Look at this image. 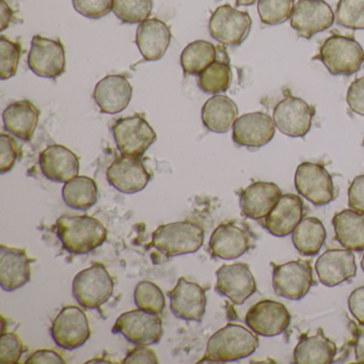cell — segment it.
I'll return each instance as SVG.
<instances>
[{"label": "cell", "instance_id": "obj_30", "mask_svg": "<svg viewBox=\"0 0 364 364\" xmlns=\"http://www.w3.org/2000/svg\"><path fill=\"white\" fill-rule=\"evenodd\" d=\"M336 238L344 248L364 250V215L353 210L338 213L332 219Z\"/></svg>", "mask_w": 364, "mask_h": 364}, {"label": "cell", "instance_id": "obj_8", "mask_svg": "<svg viewBox=\"0 0 364 364\" xmlns=\"http://www.w3.org/2000/svg\"><path fill=\"white\" fill-rule=\"evenodd\" d=\"M296 191L301 197L316 206H323L336 198L333 181L323 165L302 163L295 172Z\"/></svg>", "mask_w": 364, "mask_h": 364}, {"label": "cell", "instance_id": "obj_18", "mask_svg": "<svg viewBox=\"0 0 364 364\" xmlns=\"http://www.w3.org/2000/svg\"><path fill=\"white\" fill-rule=\"evenodd\" d=\"M276 133L274 119L264 112H250L237 118L232 139L237 146L259 149L272 141Z\"/></svg>", "mask_w": 364, "mask_h": 364}, {"label": "cell", "instance_id": "obj_41", "mask_svg": "<svg viewBox=\"0 0 364 364\" xmlns=\"http://www.w3.org/2000/svg\"><path fill=\"white\" fill-rule=\"evenodd\" d=\"M24 353L22 341L12 332L3 331L0 338V362L4 364H16Z\"/></svg>", "mask_w": 364, "mask_h": 364}, {"label": "cell", "instance_id": "obj_19", "mask_svg": "<svg viewBox=\"0 0 364 364\" xmlns=\"http://www.w3.org/2000/svg\"><path fill=\"white\" fill-rule=\"evenodd\" d=\"M170 310L176 318L201 321L205 315L206 293L197 283L178 279L176 287L169 293Z\"/></svg>", "mask_w": 364, "mask_h": 364}, {"label": "cell", "instance_id": "obj_39", "mask_svg": "<svg viewBox=\"0 0 364 364\" xmlns=\"http://www.w3.org/2000/svg\"><path fill=\"white\" fill-rule=\"evenodd\" d=\"M334 16L344 28L364 31V0H340Z\"/></svg>", "mask_w": 364, "mask_h": 364}, {"label": "cell", "instance_id": "obj_16", "mask_svg": "<svg viewBox=\"0 0 364 364\" xmlns=\"http://www.w3.org/2000/svg\"><path fill=\"white\" fill-rule=\"evenodd\" d=\"M245 323L257 336L270 338L283 333L289 328L291 314L284 304L264 299L249 309Z\"/></svg>", "mask_w": 364, "mask_h": 364}, {"label": "cell", "instance_id": "obj_17", "mask_svg": "<svg viewBox=\"0 0 364 364\" xmlns=\"http://www.w3.org/2000/svg\"><path fill=\"white\" fill-rule=\"evenodd\" d=\"M215 289L229 298L236 306H242L257 291V283L247 264L223 265L216 272Z\"/></svg>", "mask_w": 364, "mask_h": 364}, {"label": "cell", "instance_id": "obj_32", "mask_svg": "<svg viewBox=\"0 0 364 364\" xmlns=\"http://www.w3.org/2000/svg\"><path fill=\"white\" fill-rule=\"evenodd\" d=\"M291 234L296 250L306 257L316 255L327 237L323 223L316 217H308L300 221Z\"/></svg>", "mask_w": 364, "mask_h": 364}, {"label": "cell", "instance_id": "obj_9", "mask_svg": "<svg viewBox=\"0 0 364 364\" xmlns=\"http://www.w3.org/2000/svg\"><path fill=\"white\" fill-rule=\"evenodd\" d=\"M251 26L252 21L247 12L225 5L217 8L210 16L208 31L219 43L240 46L248 37Z\"/></svg>", "mask_w": 364, "mask_h": 364}, {"label": "cell", "instance_id": "obj_21", "mask_svg": "<svg viewBox=\"0 0 364 364\" xmlns=\"http://www.w3.org/2000/svg\"><path fill=\"white\" fill-rule=\"evenodd\" d=\"M250 246L248 232L233 223L218 225L208 242L210 255L223 259H238L250 249Z\"/></svg>", "mask_w": 364, "mask_h": 364}, {"label": "cell", "instance_id": "obj_14", "mask_svg": "<svg viewBox=\"0 0 364 364\" xmlns=\"http://www.w3.org/2000/svg\"><path fill=\"white\" fill-rule=\"evenodd\" d=\"M27 63L36 75L56 80L65 71V48L59 40L35 36Z\"/></svg>", "mask_w": 364, "mask_h": 364}, {"label": "cell", "instance_id": "obj_5", "mask_svg": "<svg viewBox=\"0 0 364 364\" xmlns=\"http://www.w3.org/2000/svg\"><path fill=\"white\" fill-rule=\"evenodd\" d=\"M114 285V279L105 265L95 263L76 274L72 293L82 308L99 309L112 295Z\"/></svg>", "mask_w": 364, "mask_h": 364}, {"label": "cell", "instance_id": "obj_29", "mask_svg": "<svg viewBox=\"0 0 364 364\" xmlns=\"http://www.w3.org/2000/svg\"><path fill=\"white\" fill-rule=\"evenodd\" d=\"M237 116L235 103L225 95L210 97L202 107V122L213 133L225 134L229 132L237 120Z\"/></svg>", "mask_w": 364, "mask_h": 364}, {"label": "cell", "instance_id": "obj_47", "mask_svg": "<svg viewBox=\"0 0 364 364\" xmlns=\"http://www.w3.org/2000/svg\"><path fill=\"white\" fill-rule=\"evenodd\" d=\"M348 308L360 325L364 326V285L358 287L348 298Z\"/></svg>", "mask_w": 364, "mask_h": 364}, {"label": "cell", "instance_id": "obj_33", "mask_svg": "<svg viewBox=\"0 0 364 364\" xmlns=\"http://www.w3.org/2000/svg\"><path fill=\"white\" fill-rule=\"evenodd\" d=\"M63 198L69 208L77 210H88L97 202V185L88 176H76L65 183Z\"/></svg>", "mask_w": 364, "mask_h": 364}, {"label": "cell", "instance_id": "obj_44", "mask_svg": "<svg viewBox=\"0 0 364 364\" xmlns=\"http://www.w3.org/2000/svg\"><path fill=\"white\" fill-rule=\"evenodd\" d=\"M346 102L351 112L364 117V77L351 82L347 90Z\"/></svg>", "mask_w": 364, "mask_h": 364}, {"label": "cell", "instance_id": "obj_45", "mask_svg": "<svg viewBox=\"0 0 364 364\" xmlns=\"http://www.w3.org/2000/svg\"><path fill=\"white\" fill-rule=\"evenodd\" d=\"M348 206L364 214V174L355 176L348 188Z\"/></svg>", "mask_w": 364, "mask_h": 364}, {"label": "cell", "instance_id": "obj_49", "mask_svg": "<svg viewBox=\"0 0 364 364\" xmlns=\"http://www.w3.org/2000/svg\"><path fill=\"white\" fill-rule=\"evenodd\" d=\"M14 11L7 5L5 0H1V14H0V31H4L11 22Z\"/></svg>", "mask_w": 364, "mask_h": 364}, {"label": "cell", "instance_id": "obj_51", "mask_svg": "<svg viewBox=\"0 0 364 364\" xmlns=\"http://www.w3.org/2000/svg\"><path fill=\"white\" fill-rule=\"evenodd\" d=\"M361 267H362V270H363V272H364V255H363V257H362V259H361Z\"/></svg>", "mask_w": 364, "mask_h": 364}, {"label": "cell", "instance_id": "obj_46", "mask_svg": "<svg viewBox=\"0 0 364 364\" xmlns=\"http://www.w3.org/2000/svg\"><path fill=\"white\" fill-rule=\"evenodd\" d=\"M123 363H159L156 353L152 349L146 348V346H138L137 348L133 349L127 353Z\"/></svg>", "mask_w": 364, "mask_h": 364}, {"label": "cell", "instance_id": "obj_34", "mask_svg": "<svg viewBox=\"0 0 364 364\" xmlns=\"http://www.w3.org/2000/svg\"><path fill=\"white\" fill-rule=\"evenodd\" d=\"M217 58V48L210 42L198 40L188 44L181 55L183 71L188 75H200Z\"/></svg>", "mask_w": 364, "mask_h": 364}, {"label": "cell", "instance_id": "obj_12", "mask_svg": "<svg viewBox=\"0 0 364 364\" xmlns=\"http://www.w3.org/2000/svg\"><path fill=\"white\" fill-rule=\"evenodd\" d=\"M313 284V269L310 262L291 261L274 265L272 287L274 293L289 300H300L309 293Z\"/></svg>", "mask_w": 364, "mask_h": 364}, {"label": "cell", "instance_id": "obj_37", "mask_svg": "<svg viewBox=\"0 0 364 364\" xmlns=\"http://www.w3.org/2000/svg\"><path fill=\"white\" fill-rule=\"evenodd\" d=\"M295 0H257L262 23L268 26L283 24L291 18Z\"/></svg>", "mask_w": 364, "mask_h": 364}, {"label": "cell", "instance_id": "obj_40", "mask_svg": "<svg viewBox=\"0 0 364 364\" xmlns=\"http://www.w3.org/2000/svg\"><path fill=\"white\" fill-rule=\"evenodd\" d=\"M22 48L20 44L0 37V78L10 80L18 73Z\"/></svg>", "mask_w": 364, "mask_h": 364}, {"label": "cell", "instance_id": "obj_36", "mask_svg": "<svg viewBox=\"0 0 364 364\" xmlns=\"http://www.w3.org/2000/svg\"><path fill=\"white\" fill-rule=\"evenodd\" d=\"M153 0H114L112 12L124 24H140L152 14Z\"/></svg>", "mask_w": 364, "mask_h": 364}, {"label": "cell", "instance_id": "obj_1", "mask_svg": "<svg viewBox=\"0 0 364 364\" xmlns=\"http://www.w3.org/2000/svg\"><path fill=\"white\" fill-rule=\"evenodd\" d=\"M259 345V338L252 330L237 323H228L210 336L205 357L200 362L238 361L252 355Z\"/></svg>", "mask_w": 364, "mask_h": 364}, {"label": "cell", "instance_id": "obj_11", "mask_svg": "<svg viewBox=\"0 0 364 364\" xmlns=\"http://www.w3.org/2000/svg\"><path fill=\"white\" fill-rule=\"evenodd\" d=\"M52 338L60 348L74 350L86 344L90 338L89 321L82 309L76 306H65L54 319Z\"/></svg>", "mask_w": 364, "mask_h": 364}, {"label": "cell", "instance_id": "obj_24", "mask_svg": "<svg viewBox=\"0 0 364 364\" xmlns=\"http://www.w3.org/2000/svg\"><path fill=\"white\" fill-rule=\"evenodd\" d=\"M281 196V189L274 183H252L240 193L242 214L253 220H261L272 212Z\"/></svg>", "mask_w": 364, "mask_h": 364}, {"label": "cell", "instance_id": "obj_20", "mask_svg": "<svg viewBox=\"0 0 364 364\" xmlns=\"http://www.w3.org/2000/svg\"><path fill=\"white\" fill-rule=\"evenodd\" d=\"M315 269L323 285L336 287L357 274L355 255L348 249H330L317 259Z\"/></svg>", "mask_w": 364, "mask_h": 364}, {"label": "cell", "instance_id": "obj_15", "mask_svg": "<svg viewBox=\"0 0 364 364\" xmlns=\"http://www.w3.org/2000/svg\"><path fill=\"white\" fill-rule=\"evenodd\" d=\"M106 178L117 191L132 195L144 191L152 176L144 166L141 157L122 154L109 166Z\"/></svg>", "mask_w": 364, "mask_h": 364}, {"label": "cell", "instance_id": "obj_48", "mask_svg": "<svg viewBox=\"0 0 364 364\" xmlns=\"http://www.w3.org/2000/svg\"><path fill=\"white\" fill-rule=\"evenodd\" d=\"M25 363L27 364H43V363H67L63 355H59L52 349H39V350L29 355Z\"/></svg>", "mask_w": 364, "mask_h": 364}, {"label": "cell", "instance_id": "obj_31", "mask_svg": "<svg viewBox=\"0 0 364 364\" xmlns=\"http://www.w3.org/2000/svg\"><path fill=\"white\" fill-rule=\"evenodd\" d=\"M336 346L326 338L321 330L311 336H304L294 349V362L297 364H329L333 362Z\"/></svg>", "mask_w": 364, "mask_h": 364}, {"label": "cell", "instance_id": "obj_4", "mask_svg": "<svg viewBox=\"0 0 364 364\" xmlns=\"http://www.w3.org/2000/svg\"><path fill=\"white\" fill-rule=\"evenodd\" d=\"M314 59L332 75L350 76L363 67L364 50L353 38L333 35L323 42Z\"/></svg>", "mask_w": 364, "mask_h": 364}, {"label": "cell", "instance_id": "obj_26", "mask_svg": "<svg viewBox=\"0 0 364 364\" xmlns=\"http://www.w3.org/2000/svg\"><path fill=\"white\" fill-rule=\"evenodd\" d=\"M40 167L48 180L56 183H68L77 176L80 159L65 146L53 144L40 154Z\"/></svg>", "mask_w": 364, "mask_h": 364}, {"label": "cell", "instance_id": "obj_10", "mask_svg": "<svg viewBox=\"0 0 364 364\" xmlns=\"http://www.w3.org/2000/svg\"><path fill=\"white\" fill-rule=\"evenodd\" d=\"M314 114V107L306 101L287 95L277 104L272 119L280 133L291 138H302L310 132Z\"/></svg>", "mask_w": 364, "mask_h": 364}, {"label": "cell", "instance_id": "obj_13", "mask_svg": "<svg viewBox=\"0 0 364 364\" xmlns=\"http://www.w3.org/2000/svg\"><path fill=\"white\" fill-rule=\"evenodd\" d=\"M289 21L298 37L309 40L329 29L336 16L323 0H299L294 6Z\"/></svg>", "mask_w": 364, "mask_h": 364}, {"label": "cell", "instance_id": "obj_22", "mask_svg": "<svg viewBox=\"0 0 364 364\" xmlns=\"http://www.w3.org/2000/svg\"><path fill=\"white\" fill-rule=\"evenodd\" d=\"M304 217V202L293 193L281 196L272 212L264 218V227L272 235L285 237L293 233Z\"/></svg>", "mask_w": 364, "mask_h": 364}, {"label": "cell", "instance_id": "obj_7", "mask_svg": "<svg viewBox=\"0 0 364 364\" xmlns=\"http://www.w3.org/2000/svg\"><path fill=\"white\" fill-rule=\"evenodd\" d=\"M112 134L118 150L129 156L141 157L157 139L154 129L140 114L119 119Z\"/></svg>", "mask_w": 364, "mask_h": 364}, {"label": "cell", "instance_id": "obj_38", "mask_svg": "<svg viewBox=\"0 0 364 364\" xmlns=\"http://www.w3.org/2000/svg\"><path fill=\"white\" fill-rule=\"evenodd\" d=\"M136 306L146 312L161 314L166 306L165 296L161 289L150 281L138 283L134 293Z\"/></svg>", "mask_w": 364, "mask_h": 364}, {"label": "cell", "instance_id": "obj_27", "mask_svg": "<svg viewBox=\"0 0 364 364\" xmlns=\"http://www.w3.org/2000/svg\"><path fill=\"white\" fill-rule=\"evenodd\" d=\"M171 42V31L163 21L148 18L140 23L136 33V44L146 61L161 60Z\"/></svg>", "mask_w": 364, "mask_h": 364}, {"label": "cell", "instance_id": "obj_42", "mask_svg": "<svg viewBox=\"0 0 364 364\" xmlns=\"http://www.w3.org/2000/svg\"><path fill=\"white\" fill-rule=\"evenodd\" d=\"M74 9L85 18L100 20L112 10L114 0H72Z\"/></svg>", "mask_w": 364, "mask_h": 364}, {"label": "cell", "instance_id": "obj_2", "mask_svg": "<svg viewBox=\"0 0 364 364\" xmlns=\"http://www.w3.org/2000/svg\"><path fill=\"white\" fill-rule=\"evenodd\" d=\"M56 233L65 250L73 255H87L107 238L105 225L88 215L61 216L56 221Z\"/></svg>", "mask_w": 364, "mask_h": 364}, {"label": "cell", "instance_id": "obj_3", "mask_svg": "<svg viewBox=\"0 0 364 364\" xmlns=\"http://www.w3.org/2000/svg\"><path fill=\"white\" fill-rule=\"evenodd\" d=\"M204 242L202 227L193 221H178L157 228L152 246L166 257H178L197 252Z\"/></svg>", "mask_w": 364, "mask_h": 364}, {"label": "cell", "instance_id": "obj_43", "mask_svg": "<svg viewBox=\"0 0 364 364\" xmlns=\"http://www.w3.org/2000/svg\"><path fill=\"white\" fill-rule=\"evenodd\" d=\"M18 156V144L14 137L7 134L0 135V173L11 171Z\"/></svg>", "mask_w": 364, "mask_h": 364}, {"label": "cell", "instance_id": "obj_23", "mask_svg": "<svg viewBox=\"0 0 364 364\" xmlns=\"http://www.w3.org/2000/svg\"><path fill=\"white\" fill-rule=\"evenodd\" d=\"M33 259L23 249L0 247V285L5 291H14L31 281Z\"/></svg>", "mask_w": 364, "mask_h": 364}, {"label": "cell", "instance_id": "obj_6", "mask_svg": "<svg viewBox=\"0 0 364 364\" xmlns=\"http://www.w3.org/2000/svg\"><path fill=\"white\" fill-rule=\"evenodd\" d=\"M114 333H120L129 342L137 346L157 344L163 336V321L159 314L138 310L123 313L112 328Z\"/></svg>", "mask_w": 364, "mask_h": 364}, {"label": "cell", "instance_id": "obj_35", "mask_svg": "<svg viewBox=\"0 0 364 364\" xmlns=\"http://www.w3.org/2000/svg\"><path fill=\"white\" fill-rule=\"evenodd\" d=\"M232 71L228 61L215 60L199 75L198 85L208 95L225 92L231 86Z\"/></svg>", "mask_w": 364, "mask_h": 364}, {"label": "cell", "instance_id": "obj_50", "mask_svg": "<svg viewBox=\"0 0 364 364\" xmlns=\"http://www.w3.org/2000/svg\"><path fill=\"white\" fill-rule=\"evenodd\" d=\"M257 0H236L237 7H248V6L255 5Z\"/></svg>", "mask_w": 364, "mask_h": 364}, {"label": "cell", "instance_id": "obj_28", "mask_svg": "<svg viewBox=\"0 0 364 364\" xmlns=\"http://www.w3.org/2000/svg\"><path fill=\"white\" fill-rule=\"evenodd\" d=\"M40 112L31 102L10 104L3 112L4 127L11 135L31 141L39 122Z\"/></svg>", "mask_w": 364, "mask_h": 364}, {"label": "cell", "instance_id": "obj_25", "mask_svg": "<svg viewBox=\"0 0 364 364\" xmlns=\"http://www.w3.org/2000/svg\"><path fill=\"white\" fill-rule=\"evenodd\" d=\"M133 88L123 75H108L97 82L93 99L103 114H116L129 106Z\"/></svg>", "mask_w": 364, "mask_h": 364}]
</instances>
